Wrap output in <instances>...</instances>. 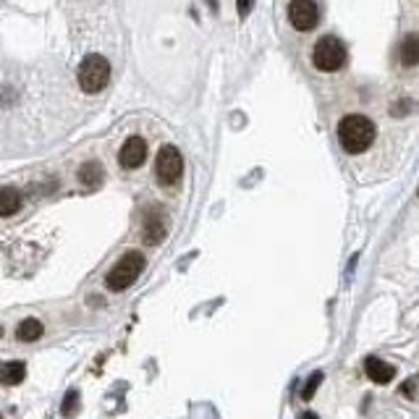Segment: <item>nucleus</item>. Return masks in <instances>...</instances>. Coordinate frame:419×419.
<instances>
[{
  "mask_svg": "<svg viewBox=\"0 0 419 419\" xmlns=\"http://www.w3.org/2000/svg\"><path fill=\"white\" fill-rule=\"evenodd\" d=\"M0 419H3V417H0Z\"/></svg>",
  "mask_w": 419,
  "mask_h": 419,
  "instance_id": "obj_23",
  "label": "nucleus"
},
{
  "mask_svg": "<svg viewBox=\"0 0 419 419\" xmlns=\"http://www.w3.org/2000/svg\"><path fill=\"white\" fill-rule=\"evenodd\" d=\"M144 160H147V142H144L142 136H129L118 152L120 168L134 170L139 165H144Z\"/></svg>",
  "mask_w": 419,
  "mask_h": 419,
  "instance_id": "obj_7",
  "label": "nucleus"
},
{
  "mask_svg": "<svg viewBox=\"0 0 419 419\" xmlns=\"http://www.w3.org/2000/svg\"><path fill=\"white\" fill-rule=\"evenodd\" d=\"M105 179V170H103V165L100 163H84L81 168H79V181L87 186V189H97L100 183H103Z\"/></svg>",
  "mask_w": 419,
  "mask_h": 419,
  "instance_id": "obj_11",
  "label": "nucleus"
},
{
  "mask_svg": "<svg viewBox=\"0 0 419 419\" xmlns=\"http://www.w3.org/2000/svg\"><path fill=\"white\" fill-rule=\"evenodd\" d=\"M181 173H183V157L181 152L173 147V144H165L160 147L157 157H155V176L163 186H173L181 181Z\"/></svg>",
  "mask_w": 419,
  "mask_h": 419,
  "instance_id": "obj_5",
  "label": "nucleus"
},
{
  "mask_svg": "<svg viewBox=\"0 0 419 419\" xmlns=\"http://www.w3.org/2000/svg\"><path fill=\"white\" fill-rule=\"evenodd\" d=\"M322 377H325L322 372H312L309 377H307V385H304V390H301V398H304V401H312V398H314V390L320 388Z\"/></svg>",
  "mask_w": 419,
  "mask_h": 419,
  "instance_id": "obj_15",
  "label": "nucleus"
},
{
  "mask_svg": "<svg viewBox=\"0 0 419 419\" xmlns=\"http://www.w3.org/2000/svg\"><path fill=\"white\" fill-rule=\"evenodd\" d=\"M144 236V244H150V246H157L160 241L168 236V223H165V215L160 212V210H155V212H150L147 218H144V231H142Z\"/></svg>",
  "mask_w": 419,
  "mask_h": 419,
  "instance_id": "obj_9",
  "label": "nucleus"
},
{
  "mask_svg": "<svg viewBox=\"0 0 419 419\" xmlns=\"http://www.w3.org/2000/svg\"><path fill=\"white\" fill-rule=\"evenodd\" d=\"M417 196H419V192H417Z\"/></svg>",
  "mask_w": 419,
  "mask_h": 419,
  "instance_id": "obj_22",
  "label": "nucleus"
},
{
  "mask_svg": "<svg viewBox=\"0 0 419 419\" xmlns=\"http://www.w3.org/2000/svg\"><path fill=\"white\" fill-rule=\"evenodd\" d=\"M18 207H21V194L11 186H3L0 189V218L14 215V212H18Z\"/></svg>",
  "mask_w": 419,
  "mask_h": 419,
  "instance_id": "obj_12",
  "label": "nucleus"
},
{
  "mask_svg": "<svg viewBox=\"0 0 419 419\" xmlns=\"http://www.w3.org/2000/svg\"><path fill=\"white\" fill-rule=\"evenodd\" d=\"M401 60H404V66H417L419 63V34L417 31H411V34H406L404 42H401Z\"/></svg>",
  "mask_w": 419,
  "mask_h": 419,
  "instance_id": "obj_14",
  "label": "nucleus"
},
{
  "mask_svg": "<svg viewBox=\"0 0 419 419\" xmlns=\"http://www.w3.org/2000/svg\"><path fill=\"white\" fill-rule=\"evenodd\" d=\"M236 5H239V14L241 16H249L252 5H255V0H236Z\"/></svg>",
  "mask_w": 419,
  "mask_h": 419,
  "instance_id": "obj_17",
  "label": "nucleus"
},
{
  "mask_svg": "<svg viewBox=\"0 0 419 419\" xmlns=\"http://www.w3.org/2000/svg\"><path fill=\"white\" fill-rule=\"evenodd\" d=\"M0 338H3V325H0Z\"/></svg>",
  "mask_w": 419,
  "mask_h": 419,
  "instance_id": "obj_21",
  "label": "nucleus"
},
{
  "mask_svg": "<svg viewBox=\"0 0 419 419\" xmlns=\"http://www.w3.org/2000/svg\"><path fill=\"white\" fill-rule=\"evenodd\" d=\"M414 383H417V380H409V385H406V388H401V393H406V396H414Z\"/></svg>",
  "mask_w": 419,
  "mask_h": 419,
  "instance_id": "obj_18",
  "label": "nucleus"
},
{
  "mask_svg": "<svg viewBox=\"0 0 419 419\" xmlns=\"http://www.w3.org/2000/svg\"><path fill=\"white\" fill-rule=\"evenodd\" d=\"M288 21L299 31H309L320 21V8L314 0H291L288 3Z\"/></svg>",
  "mask_w": 419,
  "mask_h": 419,
  "instance_id": "obj_6",
  "label": "nucleus"
},
{
  "mask_svg": "<svg viewBox=\"0 0 419 419\" xmlns=\"http://www.w3.org/2000/svg\"><path fill=\"white\" fill-rule=\"evenodd\" d=\"M374 123L367 116H359V113H351V116H344L341 123H338V139H341V147H344L348 155H359V152L370 150L374 142Z\"/></svg>",
  "mask_w": 419,
  "mask_h": 419,
  "instance_id": "obj_1",
  "label": "nucleus"
},
{
  "mask_svg": "<svg viewBox=\"0 0 419 419\" xmlns=\"http://www.w3.org/2000/svg\"><path fill=\"white\" fill-rule=\"evenodd\" d=\"M76 79H79V87L87 92V94H97L110 81V63H107V58L97 55V53L84 55V60L79 63Z\"/></svg>",
  "mask_w": 419,
  "mask_h": 419,
  "instance_id": "obj_2",
  "label": "nucleus"
},
{
  "mask_svg": "<svg viewBox=\"0 0 419 419\" xmlns=\"http://www.w3.org/2000/svg\"><path fill=\"white\" fill-rule=\"evenodd\" d=\"M142 270H144V257L139 255V252H126V255L116 262V268L107 272L105 285H107L110 291H116V294H118V291H126V288L142 275Z\"/></svg>",
  "mask_w": 419,
  "mask_h": 419,
  "instance_id": "obj_3",
  "label": "nucleus"
},
{
  "mask_svg": "<svg viewBox=\"0 0 419 419\" xmlns=\"http://www.w3.org/2000/svg\"><path fill=\"white\" fill-rule=\"evenodd\" d=\"M210 3V8H212V11H218V0H207Z\"/></svg>",
  "mask_w": 419,
  "mask_h": 419,
  "instance_id": "obj_20",
  "label": "nucleus"
},
{
  "mask_svg": "<svg viewBox=\"0 0 419 419\" xmlns=\"http://www.w3.org/2000/svg\"><path fill=\"white\" fill-rule=\"evenodd\" d=\"M27 377V364L24 361H3L0 364V383H5V385H18L21 380Z\"/></svg>",
  "mask_w": 419,
  "mask_h": 419,
  "instance_id": "obj_10",
  "label": "nucleus"
},
{
  "mask_svg": "<svg viewBox=\"0 0 419 419\" xmlns=\"http://www.w3.org/2000/svg\"><path fill=\"white\" fill-rule=\"evenodd\" d=\"M301 419H320V417H317L314 411H304V414H301Z\"/></svg>",
  "mask_w": 419,
  "mask_h": 419,
  "instance_id": "obj_19",
  "label": "nucleus"
},
{
  "mask_svg": "<svg viewBox=\"0 0 419 419\" xmlns=\"http://www.w3.org/2000/svg\"><path fill=\"white\" fill-rule=\"evenodd\" d=\"M312 63L320 71H325V74L341 71L346 66V47L335 37H322L312 47Z\"/></svg>",
  "mask_w": 419,
  "mask_h": 419,
  "instance_id": "obj_4",
  "label": "nucleus"
},
{
  "mask_svg": "<svg viewBox=\"0 0 419 419\" xmlns=\"http://www.w3.org/2000/svg\"><path fill=\"white\" fill-rule=\"evenodd\" d=\"M364 374L372 380L374 385H388L396 377V367L390 361H383L380 357H367L364 359Z\"/></svg>",
  "mask_w": 419,
  "mask_h": 419,
  "instance_id": "obj_8",
  "label": "nucleus"
},
{
  "mask_svg": "<svg viewBox=\"0 0 419 419\" xmlns=\"http://www.w3.org/2000/svg\"><path fill=\"white\" fill-rule=\"evenodd\" d=\"M76 404H79V393H76V390H68L66 398H63V406H60V414H63V417H74Z\"/></svg>",
  "mask_w": 419,
  "mask_h": 419,
  "instance_id": "obj_16",
  "label": "nucleus"
},
{
  "mask_svg": "<svg viewBox=\"0 0 419 419\" xmlns=\"http://www.w3.org/2000/svg\"><path fill=\"white\" fill-rule=\"evenodd\" d=\"M42 322L40 320H34V317H27V320H21V325L16 328V338L18 341H24V344H31V341H37L40 335H42Z\"/></svg>",
  "mask_w": 419,
  "mask_h": 419,
  "instance_id": "obj_13",
  "label": "nucleus"
}]
</instances>
